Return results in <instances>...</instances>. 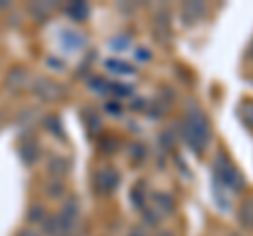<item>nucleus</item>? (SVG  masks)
<instances>
[{"instance_id": "f257e3e1", "label": "nucleus", "mask_w": 253, "mask_h": 236, "mask_svg": "<svg viewBox=\"0 0 253 236\" xmlns=\"http://www.w3.org/2000/svg\"><path fill=\"white\" fill-rule=\"evenodd\" d=\"M181 137L196 154H203L211 141V129L205 112L199 106H192L181 122Z\"/></svg>"}, {"instance_id": "f03ea898", "label": "nucleus", "mask_w": 253, "mask_h": 236, "mask_svg": "<svg viewBox=\"0 0 253 236\" xmlns=\"http://www.w3.org/2000/svg\"><path fill=\"white\" fill-rule=\"evenodd\" d=\"M213 179H215V190H219V192L224 190L226 194L241 192L245 188V179L241 175V171L221 152L215 156V160H213Z\"/></svg>"}, {"instance_id": "7ed1b4c3", "label": "nucleus", "mask_w": 253, "mask_h": 236, "mask_svg": "<svg viewBox=\"0 0 253 236\" xmlns=\"http://www.w3.org/2000/svg\"><path fill=\"white\" fill-rule=\"evenodd\" d=\"M95 190L99 194H112L118 184H121V175H118V171L112 169V167H104L95 173Z\"/></svg>"}, {"instance_id": "20e7f679", "label": "nucleus", "mask_w": 253, "mask_h": 236, "mask_svg": "<svg viewBox=\"0 0 253 236\" xmlns=\"http://www.w3.org/2000/svg\"><path fill=\"white\" fill-rule=\"evenodd\" d=\"M84 36L81 32H76V30H61V34H59V44H61V49L63 51H68V53H74V51H81L83 46H84Z\"/></svg>"}, {"instance_id": "39448f33", "label": "nucleus", "mask_w": 253, "mask_h": 236, "mask_svg": "<svg viewBox=\"0 0 253 236\" xmlns=\"http://www.w3.org/2000/svg\"><path fill=\"white\" fill-rule=\"evenodd\" d=\"M205 15V4L203 2H186L184 9H181V19H184L186 26H192Z\"/></svg>"}, {"instance_id": "423d86ee", "label": "nucleus", "mask_w": 253, "mask_h": 236, "mask_svg": "<svg viewBox=\"0 0 253 236\" xmlns=\"http://www.w3.org/2000/svg\"><path fill=\"white\" fill-rule=\"evenodd\" d=\"M41 84H44V89H38V86H34V93L41 99L44 101H53V99H57L61 95V89H59V84H55L51 80H46V78H42Z\"/></svg>"}, {"instance_id": "0eeeda50", "label": "nucleus", "mask_w": 253, "mask_h": 236, "mask_svg": "<svg viewBox=\"0 0 253 236\" xmlns=\"http://www.w3.org/2000/svg\"><path fill=\"white\" fill-rule=\"evenodd\" d=\"M68 15L74 21H84L86 17H89V4L86 2H72L68 6Z\"/></svg>"}, {"instance_id": "6e6552de", "label": "nucleus", "mask_w": 253, "mask_h": 236, "mask_svg": "<svg viewBox=\"0 0 253 236\" xmlns=\"http://www.w3.org/2000/svg\"><path fill=\"white\" fill-rule=\"evenodd\" d=\"M239 116H241V120H243L245 127L253 131V101L251 99H247V101H243V104H241Z\"/></svg>"}, {"instance_id": "1a4fd4ad", "label": "nucleus", "mask_w": 253, "mask_h": 236, "mask_svg": "<svg viewBox=\"0 0 253 236\" xmlns=\"http://www.w3.org/2000/svg\"><path fill=\"white\" fill-rule=\"evenodd\" d=\"M106 68L110 70V72H114V74H133V72H135L133 66L125 64V61H121V59H108Z\"/></svg>"}, {"instance_id": "9d476101", "label": "nucleus", "mask_w": 253, "mask_h": 236, "mask_svg": "<svg viewBox=\"0 0 253 236\" xmlns=\"http://www.w3.org/2000/svg\"><path fill=\"white\" fill-rule=\"evenodd\" d=\"M108 91L112 93V95H118V97L131 95V86L129 84H121V82H110L108 84Z\"/></svg>"}, {"instance_id": "9b49d317", "label": "nucleus", "mask_w": 253, "mask_h": 236, "mask_svg": "<svg viewBox=\"0 0 253 236\" xmlns=\"http://www.w3.org/2000/svg\"><path fill=\"white\" fill-rule=\"evenodd\" d=\"M44 219H46L44 209L41 207V204H34V207H32V211H30V222H32V224H41V222H44Z\"/></svg>"}, {"instance_id": "f8f14e48", "label": "nucleus", "mask_w": 253, "mask_h": 236, "mask_svg": "<svg viewBox=\"0 0 253 236\" xmlns=\"http://www.w3.org/2000/svg\"><path fill=\"white\" fill-rule=\"evenodd\" d=\"M129 44H131V40H129L126 36H121L118 40H112V42H110V46H112V49H126Z\"/></svg>"}, {"instance_id": "ddd939ff", "label": "nucleus", "mask_w": 253, "mask_h": 236, "mask_svg": "<svg viewBox=\"0 0 253 236\" xmlns=\"http://www.w3.org/2000/svg\"><path fill=\"white\" fill-rule=\"evenodd\" d=\"M15 236H41V232H36L34 228H21V230Z\"/></svg>"}, {"instance_id": "4468645a", "label": "nucleus", "mask_w": 253, "mask_h": 236, "mask_svg": "<svg viewBox=\"0 0 253 236\" xmlns=\"http://www.w3.org/2000/svg\"><path fill=\"white\" fill-rule=\"evenodd\" d=\"M137 59H150V51L148 49H137Z\"/></svg>"}, {"instance_id": "2eb2a0df", "label": "nucleus", "mask_w": 253, "mask_h": 236, "mask_svg": "<svg viewBox=\"0 0 253 236\" xmlns=\"http://www.w3.org/2000/svg\"><path fill=\"white\" fill-rule=\"evenodd\" d=\"M129 236H146V232L141 230V228H133V230L129 232Z\"/></svg>"}, {"instance_id": "dca6fc26", "label": "nucleus", "mask_w": 253, "mask_h": 236, "mask_svg": "<svg viewBox=\"0 0 253 236\" xmlns=\"http://www.w3.org/2000/svg\"><path fill=\"white\" fill-rule=\"evenodd\" d=\"M247 57H249V59H253V40H251V44H249V49H247Z\"/></svg>"}, {"instance_id": "f3484780", "label": "nucleus", "mask_w": 253, "mask_h": 236, "mask_svg": "<svg viewBox=\"0 0 253 236\" xmlns=\"http://www.w3.org/2000/svg\"><path fill=\"white\" fill-rule=\"evenodd\" d=\"M156 236H175V234H173V232H167V230H165V232H158Z\"/></svg>"}, {"instance_id": "a211bd4d", "label": "nucleus", "mask_w": 253, "mask_h": 236, "mask_svg": "<svg viewBox=\"0 0 253 236\" xmlns=\"http://www.w3.org/2000/svg\"><path fill=\"white\" fill-rule=\"evenodd\" d=\"M230 236H239V234H230Z\"/></svg>"}]
</instances>
